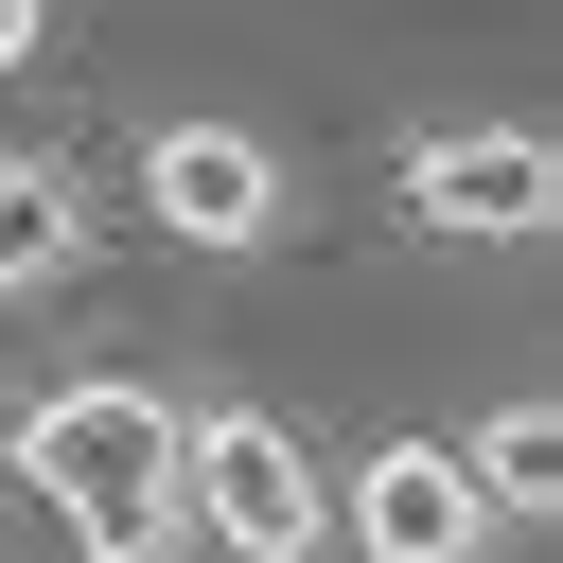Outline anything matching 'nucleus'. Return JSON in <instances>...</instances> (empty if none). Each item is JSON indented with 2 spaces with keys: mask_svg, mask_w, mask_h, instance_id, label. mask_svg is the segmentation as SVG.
Masks as SVG:
<instances>
[{
  "mask_svg": "<svg viewBox=\"0 0 563 563\" xmlns=\"http://www.w3.org/2000/svg\"><path fill=\"white\" fill-rule=\"evenodd\" d=\"M18 493L88 545V563H176L194 510H176V405L141 369H70L18 405Z\"/></svg>",
  "mask_w": 563,
  "mask_h": 563,
  "instance_id": "obj_1",
  "label": "nucleus"
},
{
  "mask_svg": "<svg viewBox=\"0 0 563 563\" xmlns=\"http://www.w3.org/2000/svg\"><path fill=\"white\" fill-rule=\"evenodd\" d=\"M176 510H194V545H229V563H317V545H334V475H317L299 422H264V405H176Z\"/></svg>",
  "mask_w": 563,
  "mask_h": 563,
  "instance_id": "obj_2",
  "label": "nucleus"
},
{
  "mask_svg": "<svg viewBox=\"0 0 563 563\" xmlns=\"http://www.w3.org/2000/svg\"><path fill=\"white\" fill-rule=\"evenodd\" d=\"M141 211H158L194 264H246V246L299 229V158H282L264 123H229V106H176V123L141 141Z\"/></svg>",
  "mask_w": 563,
  "mask_h": 563,
  "instance_id": "obj_3",
  "label": "nucleus"
},
{
  "mask_svg": "<svg viewBox=\"0 0 563 563\" xmlns=\"http://www.w3.org/2000/svg\"><path fill=\"white\" fill-rule=\"evenodd\" d=\"M405 229H440V246H545L563 229V141L545 123H422L405 141Z\"/></svg>",
  "mask_w": 563,
  "mask_h": 563,
  "instance_id": "obj_4",
  "label": "nucleus"
},
{
  "mask_svg": "<svg viewBox=\"0 0 563 563\" xmlns=\"http://www.w3.org/2000/svg\"><path fill=\"white\" fill-rule=\"evenodd\" d=\"M334 528H352V563H475V545H493L457 440H369V457L334 475Z\"/></svg>",
  "mask_w": 563,
  "mask_h": 563,
  "instance_id": "obj_5",
  "label": "nucleus"
},
{
  "mask_svg": "<svg viewBox=\"0 0 563 563\" xmlns=\"http://www.w3.org/2000/svg\"><path fill=\"white\" fill-rule=\"evenodd\" d=\"M70 264H88V176L18 141V158H0V299H53Z\"/></svg>",
  "mask_w": 563,
  "mask_h": 563,
  "instance_id": "obj_6",
  "label": "nucleus"
},
{
  "mask_svg": "<svg viewBox=\"0 0 563 563\" xmlns=\"http://www.w3.org/2000/svg\"><path fill=\"white\" fill-rule=\"evenodd\" d=\"M457 475H475L493 528H528V510H563V422H545V405H493V422L457 440Z\"/></svg>",
  "mask_w": 563,
  "mask_h": 563,
  "instance_id": "obj_7",
  "label": "nucleus"
},
{
  "mask_svg": "<svg viewBox=\"0 0 563 563\" xmlns=\"http://www.w3.org/2000/svg\"><path fill=\"white\" fill-rule=\"evenodd\" d=\"M35 53H53V0H0V88H18Z\"/></svg>",
  "mask_w": 563,
  "mask_h": 563,
  "instance_id": "obj_8",
  "label": "nucleus"
}]
</instances>
